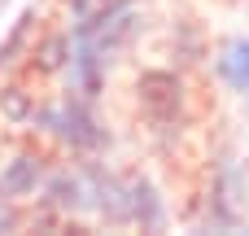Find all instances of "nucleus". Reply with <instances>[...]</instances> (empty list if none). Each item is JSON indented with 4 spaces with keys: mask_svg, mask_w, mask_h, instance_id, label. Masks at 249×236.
<instances>
[{
    "mask_svg": "<svg viewBox=\"0 0 249 236\" xmlns=\"http://www.w3.org/2000/svg\"><path fill=\"white\" fill-rule=\"evenodd\" d=\"M18 201L13 197H4V188H0V228H18V210H13Z\"/></svg>",
    "mask_w": 249,
    "mask_h": 236,
    "instance_id": "12",
    "label": "nucleus"
},
{
    "mask_svg": "<svg viewBox=\"0 0 249 236\" xmlns=\"http://www.w3.org/2000/svg\"><path fill=\"white\" fill-rule=\"evenodd\" d=\"M136 0H66L70 18H101V13H114V9H127Z\"/></svg>",
    "mask_w": 249,
    "mask_h": 236,
    "instance_id": "11",
    "label": "nucleus"
},
{
    "mask_svg": "<svg viewBox=\"0 0 249 236\" xmlns=\"http://www.w3.org/2000/svg\"><path fill=\"white\" fill-rule=\"evenodd\" d=\"M127 215L144 232H158L166 223V201H162V193H158L153 180H144V175H131L127 180Z\"/></svg>",
    "mask_w": 249,
    "mask_h": 236,
    "instance_id": "6",
    "label": "nucleus"
},
{
    "mask_svg": "<svg viewBox=\"0 0 249 236\" xmlns=\"http://www.w3.org/2000/svg\"><path fill=\"white\" fill-rule=\"evenodd\" d=\"M136 109L158 140H171L188 127V83L179 70H144L136 79Z\"/></svg>",
    "mask_w": 249,
    "mask_h": 236,
    "instance_id": "2",
    "label": "nucleus"
},
{
    "mask_svg": "<svg viewBox=\"0 0 249 236\" xmlns=\"http://www.w3.org/2000/svg\"><path fill=\"white\" fill-rule=\"evenodd\" d=\"M241 219H245V171L236 166V158H223L210 175V188H206L201 228L232 232V228H241Z\"/></svg>",
    "mask_w": 249,
    "mask_h": 236,
    "instance_id": "3",
    "label": "nucleus"
},
{
    "mask_svg": "<svg viewBox=\"0 0 249 236\" xmlns=\"http://www.w3.org/2000/svg\"><path fill=\"white\" fill-rule=\"evenodd\" d=\"M44 175H48V162H44V153H35V149H22V153H13V158L4 162V171H0V188H4V197H13V201H26L31 193H39Z\"/></svg>",
    "mask_w": 249,
    "mask_h": 236,
    "instance_id": "4",
    "label": "nucleus"
},
{
    "mask_svg": "<svg viewBox=\"0 0 249 236\" xmlns=\"http://www.w3.org/2000/svg\"><path fill=\"white\" fill-rule=\"evenodd\" d=\"M35 22H39V18H35V9H26V13L13 22L9 39L0 44V70H9V66H13L22 53H31V48H35V44H31V35H35Z\"/></svg>",
    "mask_w": 249,
    "mask_h": 236,
    "instance_id": "9",
    "label": "nucleus"
},
{
    "mask_svg": "<svg viewBox=\"0 0 249 236\" xmlns=\"http://www.w3.org/2000/svg\"><path fill=\"white\" fill-rule=\"evenodd\" d=\"M35 131H44L48 140H57L61 149L79 153V158H92V153H105L109 149V127L92 114V101L70 92L61 101H48V105H35L31 114Z\"/></svg>",
    "mask_w": 249,
    "mask_h": 236,
    "instance_id": "1",
    "label": "nucleus"
},
{
    "mask_svg": "<svg viewBox=\"0 0 249 236\" xmlns=\"http://www.w3.org/2000/svg\"><path fill=\"white\" fill-rule=\"evenodd\" d=\"M214 79L228 92L249 96V39L245 35H232V39L219 44V53H214Z\"/></svg>",
    "mask_w": 249,
    "mask_h": 236,
    "instance_id": "7",
    "label": "nucleus"
},
{
    "mask_svg": "<svg viewBox=\"0 0 249 236\" xmlns=\"http://www.w3.org/2000/svg\"><path fill=\"white\" fill-rule=\"evenodd\" d=\"M0 114H4L9 123H31V114H35V96L22 92V88H9V92H0Z\"/></svg>",
    "mask_w": 249,
    "mask_h": 236,
    "instance_id": "10",
    "label": "nucleus"
},
{
    "mask_svg": "<svg viewBox=\"0 0 249 236\" xmlns=\"http://www.w3.org/2000/svg\"><path fill=\"white\" fill-rule=\"evenodd\" d=\"M31 61H35L39 74H61L66 61H70V31H53V35H44V39L31 48Z\"/></svg>",
    "mask_w": 249,
    "mask_h": 236,
    "instance_id": "8",
    "label": "nucleus"
},
{
    "mask_svg": "<svg viewBox=\"0 0 249 236\" xmlns=\"http://www.w3.org/2000/svg\"><path fill=\"white\" fill-rule=\"evenodd\" d=\"M39 201H44V210H53V215H83V171L79 166H61V171H48L44 175V184H39Z\"/></svg>",
    "mask_w": 249,
    "mask_h": 236,
    "instance_id": "5",
    "label": "nucleus"
}]
</instances>
